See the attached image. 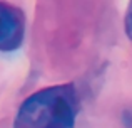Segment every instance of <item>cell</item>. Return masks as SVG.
Segmentation results:
<instances>
[{
    "mask_svg": "<svg viewBox=\"0 0 132 128\" xmlns=\"http://www.w3.org/2000/svg\"><path fill=\"white\" fill-rule=\"evenodd\" d=\"M77 113L79 98L74 86H50L22 103L13 128H74Z\"/></svg>",
    "mask_w": 132,
    "mask_h": 128,
    "instance_id": "obj_1",
    "label": "cell"
},
{
    "mask_svg": "<svg viewBox=\"0 0 132 128\" xmlns=\"http://www.w3.org/2000/svg\"><path fill=\"white\" fill-rule=\"evenodd\" d=\"M25 37V14L0 0V52H13Z\"/></svg>",
    "mask_w": 132,
    "mask_h": 128,
    "instance_id": "obj_2",
    "label": "cell"
},
{
    "mask_svg": "<svg viewBox=\"0 0 132 128\" xmlns=\"http://www.w3.org/2000/svg\"><path fill=\"white\" fill-rule=\"evenodd\" d=\"M124 25H126V34H127V37H129V39H132V0L129 2V7H127Z\"/></svg>",
    "mask_w": 132,
    "mask_h": 128,
    "instance_id": "obj_3",
    "label": "cell"
}]
</instances>
